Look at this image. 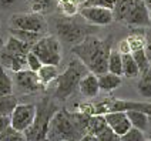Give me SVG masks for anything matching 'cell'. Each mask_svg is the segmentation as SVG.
<instances>
[{
  "instance_id": "cell-6",
  "label": "cell",
  "mask_w": 151,
  "mask_h": 141,
  "mask_svg": "<svg viewBox=\"0 0 151 141\" xmlns=\"http://www.w3.org/2000/svg\"><path fill=\"white\" fill-rule=\"evenodd\" d=\"M114 20L131 27H147L151 24L148 9L144 0H117L114 6Z\"/></svg>"
},
{
  "instance_id": "cell-34",
  "label": "cell",
  "mask_w": 151,
  "mask_h": 141,
  "mask_svg": "<svg viewBox=\"0 0 151 141\" xmlns=\"http://www.w3.org/2000/svg\"><path fill=\"white\" fill-rule=\"evenodd\" d=\"M144 50L147 53V57H148L151 64V30L145 32V46H144Z\"/></svg>"
},
{
  "instance_id": "cell-29",
  "label": "cell",
  "mask_w": 151,
  "mask_h": 141,
  "mask_svg": "<svg viewBox=\"0 0 151 141\" xmlns=\"http://www.w3.org/2000/svg\"><path fill=\"white\" fill-rule=\"evenodd\" d=\"M0 141H26L24 134L14 130L12 125L0 133Z\"/></svg>"
},
{
  "instance_id": "cell-18",
  "label": "cell",
  "mask_w": 151,
  "mask_h": 141,
  "mask_svg": "<svg viewBox=\"0 0 151 141\" xmlns=\"http://www.w3.org/2000/svg\"><path fill=\"white\" fill-rule=\"evenodd\" d=\"M3 46H4L9 51H12V53H14V54H19V56H24V57H27V53L32 50V46H30V44L22 42L20 39H17V37L12 36V34H10L7 42L4 43Z\"/></svg>"
},
{
  "instance_id": "cell-9",
  "label": "cell",
  "mask_w": 151,
  "mask_h": 141,
  "mask_svg": "<svg viewBox=\"0 0 151 141\" xmlns=\"http://www.w3.org/2000/svg\"><path fill=\"white\" fill-rule=\"evenodd\" d=\"M34 116H36V104L17 103V106L10 114V125L17 131L24 133L32 125Z\"/></svg>"
},
{
  "instance_id": "cell-10",
  "label": "cell",
  "mask_w": 151,
  "mask_h": 141,
  "mask_svg": "<svg viewBox=\"0 0 151 141\" xmlns=\"http://www.w3.org/2000/svg\"><path fill=\"white\" fill-rule=\"evenodd\" d=\"M80 16L91 26H107L114 22V12L113 9L104 6H83L80 9Z\"/></svg>"
},
{
  "instance_id": "cell-19",
  "label": "cell",
  "mask_w": 151,
  "mask_h": 141,
  "mask_svg": "<svg viewBox=\"0 0 151 141\" xmlns=\"http://www.w3.org/2000/svg\"><path fill=\"white\" fill-rule=\"evenodd\" d=\"M59 74L60 73H59L57 66H53V64H43V66L37 70V77H39L40 83H42L44 87H47L49 84L53 83Z\"/></svg>"
},
{
  "instance_id": "cell-13",
  "label": "cell",
  "mask_w": 151,
  "mask_h": 141,
  "mask_svg": "<svg viewBox=\"0 0 151 141\" xmlns=\"http://www.w3.org/2000/svg\"><path fill=\"white\" fill-rule=\"evenodd\" d=\"M0 66L6 70H10L12 73H16V71H20L24 68L26 57L14 54V53L9 51L4 46H1V49H0Z\"/></svg>"
},
{
  "instance_id": "cell-7",
  "label": "cell",
  "mask_w": 151,
  "mask_h": 141,
  "mask_svg": "<svg viewBox=\"0 0 151 141\" xmlns=\"http://www.w3.org/2000/svg\"><path fill=\"white\" fill-rule=\"evenodd\" d=\"M32 51L40 58L43 64L59 66L61 61V43L59 37L54 34H50V36L44 34L32 47Z\"/></svg>"
},
{
  "instance_id": "cell-32",
  "label": "cell",
  "mask_w": 151,
  "mask_h": 141,
  "mask_svg": "<svg viewBox=\"0 0 151 141\" xmlns=\"http://www.w3.org/2000/svg\"><path fill=\"white\" fill-rule=\"evenodd\" d=\"M26 66L29 67V70H32V71H36V73H37V70L43 66V63L40 61V58L37 57L33 51L30 50V51L27 53V57H26Z\"/></svg>"
},
{
  "instance_id": "cell-3",
  "label": "cell",
  "mask_w": 151,
  "mask_h": 141,
  "mask_svg": "<svg viewBox=\"0 0 151 141\" xmlns=\"http://www.w3.org/2000/svg\"><path fill=\"white\" fill-rule=\"evenodd\" d=\"M60 110L57 100L53 97H43L36 104V116L32 125L26 130V141H49V125L53 116Z\"/></svg>"
},
{
  "instance_id": "cell-27",
  "label": "cell",
  "mask_w": 151,
  "mask_h": 141,
  "mask_svg": "<svg viewBox=\"0 0 151 141\" xmlns=\"http://www.w3.org/2000/svg\"><path fill=\"white\" fill-rule=\"evenodd\" d=\"M126 40L128 43L131 51H135L138 49H144V46H145V32H143V33L134 32V33L128 34Z\"/></svg>"
},
{
  "instance_id": "cell-17",
  "label": "cell",
  "mask_w": 151,
  "mask_h": 141,
  "mask_svg": "<svg viewBox=\"0 0 151 141\" xmlns=\"http://www.w3.org/2000/svg\"><path fill=\"white\" fill-rule=\"evenodd\" d=\"M137 91L144 99H151V66L140 73L137 81Z\"/></svg>"
},
{
  "instance_id": "cell-8",
  "label": "cell",
  "mask_w": 151,
  "mask_h": 141,
  "mask_svg": "<svg viewBox=\"0 0 151 141\" xmlns=\"http://www.w3.org/2000/svg\"><path fill=\"white\" fill-rule=\"evenodd\" d=\"M10 29H19V30H27V32H36V33L44 34L47 30V22L40 13H16L9 20Z\"/></svg>"
},
{
  "instance_id": "cell-31",
  "label": "cell",
  "mask_w": 151,
  "mask_h": 141,
  "mask_svg": "<svg viewBox=\"0 0 151 141\" xmlns=\"http://www.w3.org/2000/svg\"><path fill=\"white\" fill-rule=\"evenodd\" d=\"M147 137H145V133H143L141 130L135 128V127H131L126 134H123L120 137V141H145Z\"/></svg>"
},
{
  "instance_id": "cell-41",
  "label": "cell",
  "mask_w": 151,
  "mask_h": 141,
  "mask_svg": "<svg viewBox=\"0 0 151 141\" xmlns=\"http://www.w3.org/2000/svg\"><path fill=\"white\" fill-rule=\"evenodd\" d=\"M3 44H4V42H3V40L0 39V49H1V46H3Z\"/></svg>"
},
{
  "instance_id": "cell-39",
  "label": "cell",
  "mask_w": 151,
  "mask_h": 141,
  "mask_svg": "<svg viewBox=\"0 0 151 141\" xmlns=\"http://www.w3.org/2000/svg\"><path fill=\"white\" fill-rule=\"evenodd\" d=\"M145 134H147V140L151 141V117H150V124H148V130L145 131Z\"/></svg>"
},
{
  "instance_id": "cell-43",
  "label": "cell",
  "mask_w": 151,
  "mask_h": 141,
  "mask_svg": "<svg viewBox=\"0 0 151 141\" xmlns=\"http://www.w3.org/2000/svg\"><path fill=\"white\" fill-rule=\"evenodd\" d=\"M0 26H1V23H0Z\"/></svg>"
},
{
  "instance_id": "cell-28",
  "label": "cell",
  "mask_w": 151,
  "mask_h": 141,
  "mask_svg": "<svg viewBox=\"0 0 151 141\" xmlns=\"http://www.w3.org/2000/svg\"><path fill=\"white\" fill-rule=\"evenodd\" d=\"M57 6L64 16H74L78 10V0H57Z\"/></svg>"
},
{
  "instance_id": "cell-2",
  "label": "cell",
  "mask_w": 151,
  "mask_h": 141,
  "mask_svg": "<svg viewBox=\"0 0 151 141\" xmlns=\"http://www.w3.org/2000/svg\"><path fill=\"white\" fill-rule=\"evenodd\" d=\"M90 114L60 108L49 125V141H78L88 133Z\"/></svg>"
},
{
  "instance_id": "cell-37",
  "label": "cell",
  "mask_w": 151,
  "mask_h": 141,
  "mask_svg": "<svg viewBox=\"0 0 151 141\" xmlns=\"http://www.w3.org/2000/svg\"><path fill=\"white\" fill-rule=\"evenodd\" d=\"M19 0H0V7H3V9H9V7H12L14 3H17Z\"/></svg>"
},
{
  "instance_id": "cell-40",
  "label": "cell",
  "mask_w": 151,
  "mask_h": 141,
  "mask_svg": "<svg viewBox=\"0 0 151 141\" xmlns=\"http://www.w3.org/2000/svg\"><path fill=\"white\" fill-rule=\"evenodd\" d=\"M144 4H145V7L151 10V0H144Z\"/></svg>"
},
{
  "instance_id": "cell-24",
  "label": "cell",
  "mask_w": 151,
  "mask_h": 141,
  "mask_svg": "<svg viewBox=\"0 0 151 141\" xmlns=\"http://www.w3.org/2000/svg\"><path fill=\"white\" fill-rule=\"evenodd\" d=\"M17 99L14 94L0 96V116H10L12 111L17 106Z\"/></svg>"
},
{
  "instance_id": "cell-26",
  "label": "cell",
  "mask_w": 151,
  "mask_h": 141,
  "mask_svg": "<svg viewBox=\"0 0 151 141\" xmlns=\"http://www.w3.org/2000/svg\"><path fill=\"white\" fill-rule=\"evenodd\" d=\"M13 94V81L9 77L6 68L0 66V96Z\"/></svg>"
},
{
  "instance_id": "cell-14",
  "label": "cell",
  "mask_w": 151,
  "mask_h": 141,
  "mask_svg": "<svg viewBox=\"0 0 151 141\" xmlns=\"http://www.w3.org/2000/svg\"><path fill=\"white\" fill-rule=\"evenodd\" d=\"M78 91L81 93V96H84L86 99H94V97H97L99 93H100L97 74H94L91 71H87L81 77V80H80Z\"/></svg>"
},
{
  "instance_id": "cell-16",
  "label": "cell",
  "mask_w": 151,
  "mask_h": 141,
  "mask_svg": "<svg viewBox=\"0 0 151 141\" xmlns=\"http://www.w3.org/2000/svg\"><path fill=\"white\" fill-rule=\"evenodd\" d=\"M126 113L130 123H131V127L141 130L143 133H145L148 130V124H150V116L148 114H145L143 111H138V110H128Z\"/></svg>"
},
{
  "instance_id": "cell-44",
  "label": "cell",
  "mask_w": 151,
  "mask_h": 141,
  "mask_svg": "<svg viewBox=\"0 0 151 141\" xmlns=\"http://www.w3.org/2000/svg\"><path fill=\"white\" fill-rule=\"evenodd\" d=\"M145 141H148V140H145Z\"/></svg>"
},
{
  "instance_id": "cell-42",
  "label": "cell",
  "mask_w": 151,
  "mask_h": 141,
  "mask_svg": "<svg viewBox=\"0 0 151 141\" xmlns=\"http://www.w3.org/2000/svg\"><path fill=\"white\" fill-rule=\"evenodd\" d=\"M148 16H150V20H151V10H148Z\"/></svg>"
},
{
  "instance_id": "cell-21",
  "label": "cell",
  "mask_w": 151,
  "mask_h": 141,
  "mask_svg": "<svg viewBox=\"0 0 151 141\" xmlns=\"http://www.w3.org/2000/svg\"><path fill=\"white\" fill-rule=\"evenodd\" d=\"M9 32H10L12 36H14V37H17V39H20L22 42L30 44L32 47H33L34 44H36V43L39 42L43 36H44V34H42V33L27 32V30H19V29H9Z\"/></svg>"
},
{
  "instance_id": "cell-33",
  "label": "cell",
  "mask_w": 151,
  "mask_h": 141,
  "mask_svg": "<svg viewBox=\"0 0 151 141\" xmlns=\"http://www.w3.org/2000/svg\"><path fill=\"white\" fill-rule=\"evenodd\" d=\"M97 138H99V141H120V137L110 128L109 125L97 135Z\"/></svg>"
},
{
  "instance_id": "cell-15",
  "label": "cell",
  "mask_w": 151,
  "mask_h": 141,
  "mask_svg": "<svg viewBox=\"0 0 151 141\" xmlns=\"http://www.w3.org/2000/svg\"><path fill=\"white\" fill-rule=\"evenodd\" d=\"M99 77V87H100V91L104 93H110L117 90L118 87L121 86L123 80H121V76L113 74V73H104V74L97 76Z\"/></svg>"
},
{
  "instance_id": "cell-20",
  "label": "cell",
  "mask_w": 151,
  "mask_h": 141,
  "mask_svg": "<svg viewBox=\"0 0 151 141\" xmlns=\"http://www.w3.org/2000/svg\"><path fill=\"white\" fill-rule=\"evenodd\" d=\"M123 58V76L128 77V78H135L140 76V68L135 63L134 57L131 53H126V54H121Z\"/></svg>"
},
{
  "instance_id": "cell-38",
  "label": "cell",
  "mask_w": 151,
  "mask_h": 141,
  "mask_svg": "<svg viewBox=\"0 0 151 141\" xmlns=\"http://www.w3.org/2000/svg\"><path fill=\"white\" fill-rule=\"evenodd\" d=\"M78 141H99V138H97V135H94V134L87 133V134H84Z\"/></svg>"
},
{
  "instance_id": "cell-22",
  "label": "cell",
  "mask_w": 151,
  "mask_h": 141,
  "mask_svg": "<svg viewBox=\"0 0 151 141\" xmlns=\"http://www.w3.org/2000/svg\"><path fill=\"white\" fill-rule=\"evenodd\" d=\"M109 71L113 74L123 76V58L118 50H111L109 56Z\"/></svg>"
},
{
  "instance_id": "cell-12",
  "label": "cell",
  "mask_w": 151,
  "mask_h": 141,
  "mask_svg": "<svg viewBox=\"0 0 151 141\" xmlns=\"http://www.w3.org/2000/svg\"><path fill=\"white\" fill-rule=\"evenodd\" d=\"M103 116L106 118L107 125L118 137H121L123 134H126L131 128V123L127 117L126 111H110V113H106Z\"/></svg>"
},
{
  "instance_id": "cell-4",
  "label": "cell",
  "mask_w": 151,
  "mask_h": 141,
  "mask_svg": "<svg viewBox=\"0 0 151 141\" xmlns=\"http://www.w3.org/2000/svg\"><path fill=\"white\" fill-rule=\"evenodd\" d=\"M54 32L60 42L76 46L93 34V26L81 16H60L53 20Z\"/></svg>"
},
{
  "instance_id": "cell-35",
  "label": "cell",
  "mask_w": 151,
  "mask_h": 141,
  "mask_svg": "<svg viewBox=\"0 0 151 141\" xmlns=\"http://www.w3.org/2000/svg\"><path fill=\"white\" fill-rule=\"evenodd\" d=\"M10 127V116H0V133Z\"/></svg>"
},
{
  "instance_id": "cell-30",
  "label": "cell",
  "mask_w": 151,
  "mask_h": 141,
  "mask_svg": "<svg viewBox=\"0 0 151 141\" xmlns=\"http://www.w3.org/2000/svg\"><path fill=\"white\" fill-rule=\"evenodd\" d=\"M131 54H133L135 63H137V66L140 68V73L144 71V70H147V68L151 66L150 60L147 57V53H145L144 49H138V50H135V51H131Z\"/></svg>"
},
{
  "instance_id": "cell-5",
  "label": "cell",
  "mask_w": 151,
  "mask_h": 141,
  "mask_svg": "<svg viewBox=\"0 0 151 141\" xmlns=\"http://www.w3.org/2000/svg\"><path fill=\"white\" fill-rule=\"evenodd\" d=\"M87 71H88L87 67L84 66L78 58H71L68 61L66 70L56 77L54 91L51 94V97L54 100H59V101H64L68 97H71L78 90L80 80Z\"/></svg>"
},
{
  "instance_id": "cell-11",
  "label": "cell",
  "mask_w": 151,
  "mask_h": 141,
  "mask_svg": "<svg viewBox=\"0 0 151 141\" xmlns=\"http://www.w3.org/2000/svg\"><path fill=\"white\" fill-rule=\"evenodd\" d=\"M14 84L22 94H37L44 90V86L40 83L37 73L29 68H23L14 73Z\"/></svg>"
},
{
  "instance_id": "cell-36",
  "label": "cell",
  "mask_w": 151,
  "mask_h": 141,
  "mask_svg": "<svg viewBox=\"0 0 151 141\" xmlns=\"http://www.w3.org/2000/svg\"><path fill=\"white\" fill-rule=\"evenodd\" d=\"M118 51L121 53V54H126V53H131V50H130V46H128V43L127 40H121L120 44H118Z\"/></svg>"
},
{
  "instance_id": "cell-1",
  "label": "cell",
  "mask_w": 151,
  "mask_h": 141,
  "mask_svg": "<svg viewBox=\"0 0 151 141\" xmlns=\"http://www.w3.org/2000/svg\"><path fill=\"white\" fill-rule=\"evenodd\" d=\"M113 50V37L99 39L96 36H87L81 43L71 46V53L78 58L88 71L100 76L109 71V56Z\"/></svg>"
},
{
  "instance_id": "cell-25",
  "label": "cell",
  "mask_w": 151,
  "mask_h": 141,
  "mask_svg": "<svg viewBox=\"0 0 151 141\" xmlns=\"http://www.w3.org/2000/svg\"><path fill=\"white\" fill-rule=\"evenodd\" d=\"M107 127L106 118L103 114H93L90 116V121H88V133L99 135V134Z\"/></svg>"
},
{
  "instance_id": "cell-23",
  "label": "cell",
  "mask_w": 151,
  "mask_h": 141,
  "mask_svg": "<svg viewBox=\"0 0 151 141\" xmlns=\"http://www.w3.org/2000/svg\"><path fill=\"white\" fill-rule=\"evenodd\" d=\"M29 6L32 9V12L34 13H47L54 9V6L57 4V0H27Z\"/></svg>"
}]
</instances>
